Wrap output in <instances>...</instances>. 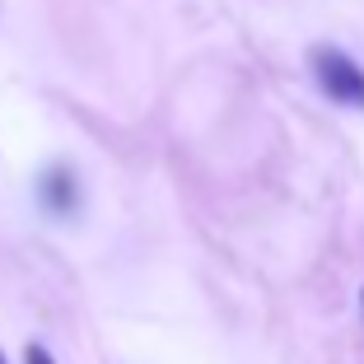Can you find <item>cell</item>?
I'll return each instance as SVG.
<instances>
[{
  "label": "cell",
  "mask_w": 364,
  "mask_h": 364,
  "mask_svg": "<svg viewBox=\"0 0 364 364\" xmlns=\"http://www.w3.org/2000/svg\"><path fill=\"white\" fill-rule=\"evenodd\" d=\"M313 65V80H318V89L332 103H346V107H364V70L350 61L346 52H336V47H318V52L309 56Z\"/></svg>",
  "instance_id": "obj_1"
},
{
  "label": "cell",
  "mask_w": 364,
  "mask_h": 364,
  "mask_svg": "<svg viewBox=\"0 0 364 364\" xmlns=\"http://www.w3.org/2000/svg\"><path fill=\"white\" fill-rule=\"evenodd\" d=\"M38 192H43V205L47 210H56V215H65V210H75V178H70V168H61V164H56V168H47L43 173V187H38Z\"/></svg>",
  "instance_id": "obj_2"
},
{
  "label": "cell",
  "mask_w": 364,
  "mask_h": 364,
  "mask_svg": "<svg viewBox=\"0 0 364 364\" xmlns=\"http://www.w3.org/2000/svg\"><path fill=\"white\" fill-rule=\"evenodd\" d=\"M23 364H56V360L43 350V346H28V350H23Z\"/></svg>",
  "instance_id": "obj_3"
},
{
  "label": "cell",
  "mask_w": 364,
  "mask_h": 364,
  "mask_svg": "<svg viewBox=\"0 0 364 364\" xmlns=\"http://www.w3.org/2000/svg\"><path fill=\"white\" fill-rule=\"evenodd\" d=\"M0 364H5V350H0Z\"/></svg>",
  "instance_id": "obj_4"
}]
</instances>
